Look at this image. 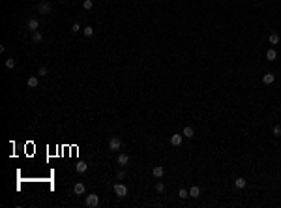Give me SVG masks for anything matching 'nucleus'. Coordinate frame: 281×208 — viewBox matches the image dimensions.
<instances>
[{
	"label": "nucleus",
	"instance_id": "obj_1",
	"mask_svg": "<svg viewBox=\"0 0 281 208\" xmlns=\"http://www.w3.org/2000/svg\"><path fill=\"white\" fill-rule=\"evenodd\" d=\"M84 204L88 206V208H96L99 204V195H96V193H90V195H86V201H84Z\"/></svg>",
	"mask_w": 281,
	"mask_h": 208
},
{
	"label": "nucleus",
	"instance_id": "obj_2",
	"mask_svg": "<svg viewBox=\"0 0 281 208\" xmlns=\"http://www.w3.org/2000/svg\"><path fill=\"white\" fill-rule=\"evenodd\" d=\"M120 148H122V141L118 139V137H111V139H109V150L116 152V150H120Z\"/></svg>",
	"mask_w": 281,
	"mask_h": 208
},
{
	"label": "nucleus",
	"instance_id": "obj_3",
	"mask_svg": "<svg viewBox=\"0 0 281 208\" xmlns=\"http://www.w3.org/2000/svg\"><path fill=\"white\" fill-rule=\"evenodd\" d=\"M114 193H116V197L124 199V197L127 195V187L124 184H114Z\"/></svg>",
	"mask_w": 281,
	"mask_h": 208
},
{
	"label": "nucleus",
	"instance_id": "obj_4",
	"mask_svg": "<svg viewBox=\"0 0 281 208\" xmlns=\"http://www.w3.org/2000/svg\"><path fill=\"white\" fill-rule=\"evenodd\" d=\"M26 30H30V32H38L39 30V21L38 19H28L26 21Z\"/></svg>",
	"mask_w": 281,
	"mask_h": 208
},
{
	"label": "nucleus",
	"instance_id": "obj_5",
	"mask_svg": "<svg viewBox=\"0 0 281 208\" xmlns=\"http://www.w3.org/2000/svg\"><path fill=\"white\" fill-rule=\"evenodd\" d=\"M38 13H39V15H49V13H51V4H49V2H41V4L38 6Z\"/></svg>",
	"mask_w": 281,
	"mask_h": 208
},
{
	"label": "nucleus",
	"instance_id": "obj_6",
	"mask_svg": "<svg viewBox=\"0 0 281 208\" xmlns=\"http://www.w3.org/2000/svg\"><path fill=\"white\" fill-rule=\"evenodd\" d=\"M127 163H129V156H127V154H118V158H116V165L126 167Z\"/></svg>",
	"mask_w": 281,
	"mask_h": 208
},
{
	"label": "nucleus",
	"instance_id": "obj_7",
	"mask_svg": "<svg viewBox=\"0 0 281 208\" xmlns=\"http://www.w3.org/2000/svg\"><path fill=\"white\" fill-rule=\"evenodd\" d=\"M84 191H86V187H84L83 182H77V184L73 186V193H75V195H83Z\"/></svg>",
	"mask_w": 281,
	"mask_h": 208
},
{
	"label": "nucleus",
	"instance_id": "obj_8",
	"mask_svg": "<svg viewBox=\"0 0 281 208\" xmlns=\"http://www.w3.org/2000/svg\"><path fill=\"white\" fill-rule=\"evenodd\" d=\"M163 172H165V169H163V165H156L154 169H152V174L156 176V178H161Z\"/></svg>",
	"mask_w": 281,
	"mask_h": 208
},
{
	"label": "nucleus",
	"instance_id": "obj_9",
	"mask_svg": "<svg viewBox=\"0 0 281 208\" xmlns=\"http://www.w3.org/2000/svg\"><path fill=\"white\" fill-rule=\"evenodd\" d=\"M182 137H184V135H178V133L171 135V144H172V146H180V144H182Z\"/></svg>",
	"mask_w": 281,
	"mask_h": 208
},
{
	"label": "nucleus",
	"instance_id": "obj_10",
	"mask_svg": "<svg viewBox=\"0 0 281 208\" xmlns=\"http://www.w3.org/2000/svg\"><path fill=\"white\" fill-rule=\"evenodd\" d=\"M189 197H193V199L201 197V187H199V186H191L189 187Z\"/></svg>",
	"mask_w": 281,
	"mask_h": 208
},
{
	"label": "nucleus",
	"instance_id": "obj_11",
	"mask_svg": "<svg viewBox=\"0 0 281 208\" xmlns=\"http://www.w3.org/2000/svg\"><path fill=\"white\" fill-rule=\"evenodd\" d=\"M75 171L77 172H86L88 171V163H86V161H79V163L75 165Z\"/></svg>",
	"mask_w": 281,
	"mask_h": 208
},
{
	"label": "nucleus",
	"instance_id": "obj_12",
	"mask_svg": "<svg viewBox=\"0 0 281 208\" xmlns=\"http://www.w3.org/2000/svg\"><path fill=\"white\" fill-rule=\"evenodd\" d=\"M275 81V75L274 73H266V75H262V83L264 84H272Z\"/></svg>",
	"mask_w": 281,
	"mask_h": 208
},
{
	"label": "nucleus",
	"instance_id": "obj_13",
	"mask_svg": "<svg viewBox=\"0 0 281 208\" xmlns=\"http://www.w3.org/2000/svg\"><path fill=\"white\" fill-rule=\"evenodd\" d=\"M234 186H236V189H244V187L247 186V182H246V178H236L234 180Z\"/></svg>",
	"mask_w": 281,
	"mask_h": 208
},
{
	"label": "nucleus",
	"instance_id": "obj_14",
	"mask_svg": "<svg viewBox=\"0 0 281 208\" xmlns=\"http://www.w3.org/2000/svg\"><path fill=\"white\" fill-rule=\"evenodd\" d=\"M184 137H195V129L191 128V126H186V128H184Z\"/></svg>",
	"mask_w": 281,
	"mask_h": 208
},
{
	"label": "nucleus",
	"instance_id": "obj_15",
	"mask_svg": "<svg viewBox=\"0 0 281 208\" xmlns=\"http://www.w3.org/2000/svg\"><path fill=\"white\" fill-rule=\"evenodd\" d=\"M275 58H277V53H275L274 49H268V51H266V60H270V62H274Z\"/></svg>",
	"mask_w": 281,
	"mask_h": 208
},
{
	"label": "nucleus",
	"instance_id": "obj_16",
	"mask_svg": "<svg viewBox=\"0 0 281 208\" xmlns=\"http://www.w3.org/2000/svg\"><path fill=\"white\" fill-rule=\"evenodd\" d=\"M38 77H28L26 79V84H28V88H36V86H38Z\"/></svg>",
	"mask_w": 281,
	"mask_h": 208
},
{
	"label": "nucleus",
	"instance_id": "obj_17",
	"mask_svg": "<svg viewBox=\"0 0 281 208\" xmlns=\"http://www.w3.org/2000/svg\"><path fill=\"white\" fill-rule=\"evenodd\" d=\"M268 41H270V45H277V43H279V36H277L275 32L270 34V36H268Z\"/></svg>",
	"mask_w": 281,
	"mask_h": 208
},
{
	"label": "nucleus",
	"instance_id": "obj_18",
	"mask_svg": "<svg viewBox=\"0 0 281 208\" xmlns=\"http://www.w3.org/2000/svg\"><path fill=\"white\" fill-rule=\"evenodd\" d=\"M32 39H34V41H36V43H39V41H43V34H41V32H39V30H38V32H32Z\"/></svg>",
	"mask_w": 281,
	"mask_h": 208
},
{
	"label": "nucleus",
	"instance_id": "obj_19",
	"mask_svg": "<svg viewBox=\"0 0 281 208\" xmlns=\"http://www.w3.org/2000/svg\"><path fill=\"white\" fill-rule=\"evenodd\" d=\"M83 8L86 9V11H88V9L94 8V2H92V0H83Z\"/></svg>",
	"mask_w": 281,
	"mask_h": 208
},
{
	"label": "nucleus",
	"instance_id": "obj_20",
	"mask_svg": "<svg viewBox=\"0 0 281 208\" xmlns=\"http://www.w3.org/2000/svg\"><path fill=\"white\" fill-rule=\"evenodd\" d=\"M83 34H84L86 38H90L92 34H94V28H92V26H84V28H83Z\"/></svg>",
	"mask_w": 281,
	"mask_h": 208
},
{
	"label": "nucleus",
	"instance_id": "obj_21",
	"mask_svg": "<svg viewBox=\"0 0 281 208\" xmlns=\"http://www.w3.org/2000/svg\"><path fill=\"white\" fill-rule=\"evenodd\" d=\"M77 32H81V24L79 23H73V24H71V34H77Z\"/></svg>",
	"mask_w": 281,
	"mask_h": 208
},
{
	"label": "nucleus",
	"instance_id": "obj_22",
	"mask_svg": "<svg viewBox=\"0 0 281 208\" xmlns=\"http://www.w3.org/2000/svg\"><path fill=\"white\" fill-rule=\"evenodd\" d=\"M156 191H157V193H163V191H165V184H163V182H157V184H156Z\"/></svg>",
	"mask_w": 281,
	"mask_h": 208
},
{
	"label": "nucleus",
	"instance_id": "obj_23",
	"mask_svg": "<svg viewBox=\"0 0 281 208\" xmlns=\"http://www.w3.org/2000/svg\"><path fill=\"white\" fill-rule=\"evenodd\" d=\"M178 197H180V199H187V197H189V191H187V189H180V191H178Z\"/></svg>",
	"mask_w": 281,
	"mask_h": 208
},
{
	"label": "nucleus",
	"instance_id": "obj_24",
	"mask_svg": "<svg viewBox=\"0 0 281 208\" xmlns=\"http://www.w3.org/2000/svg\"><path fill=\"white\" fill-rule=\"evenodd\" d=\"M6 68H8V69H13V68H15V60H13V58H8V60H6Z\"/></svg>",
	"mask_w": 281,
	"mask_h": 208
},
{
	"label": "nucleus",
	"instance_id": "obj_25",
	"mask_svg": "<svg viewBox=\"0 0 281 208\" xmlns=\"http://www.w3.org/2000/svg\"><path fill=\"white\" fill-rule=\"evenodd\" d=\"M126 178V171H118L116 172V180H124Z\"/></svg>",
	"mask_w": 281,
	"mask_h": 208
},
{
	"label": "nucleus",
	"instance_id": "obj_26",
	"mask_svg": "<svg viewBox=\"0 0 281 208\" xmlns=\"http://www.w3.org/2000/svg\"><path fill=\"white\" fill-rule=\"evenodd\" d=\"M38 73L41 75V77H47V73H49V71H47V68H45V66H41V68H39V71H38Z\"/></svg>",
	"mask_w": 281,
	"mask_h": 208
},
{
	"label": "nucleus",
	"instance_id": "obj_27",
	"mask_svg": "<svg viewBox=\"0 0 281 208\" xmlns=\"http://www.w3.org/2000/svg\"><path fill=\"white\" fill-rule=\"evenodd\" d=\"M274 135L275 137H281V126H274Z\"/></svg>",
	"mask_w": 281,
	"mask_h": 208
}]
</instances>
